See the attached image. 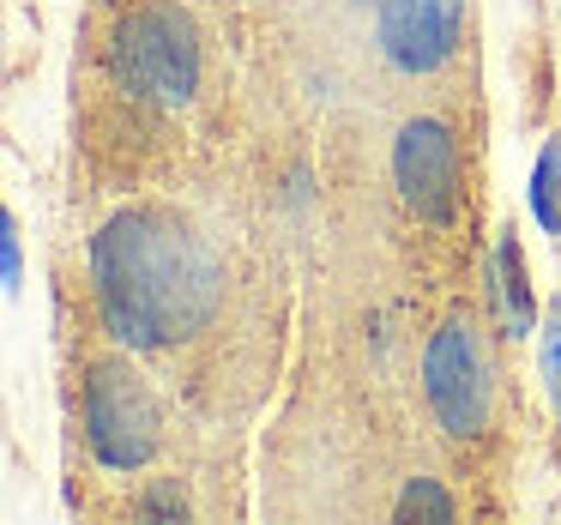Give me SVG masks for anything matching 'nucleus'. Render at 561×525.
Masks as SVG:
<instances>
[{
  "label": "nucleus",
  "mask_w": 561,
  "mask_h": 525,
  "mask_svg": "<svg viewBox=\"0 0 561 525\" xmlns=\"http://www.w3.org/2000/svg\"><path fill=\"white\" fill-rule=\"evenodd\" d=\"M115 79L134 91L139 103H158V110H182L199 85V37L194 19L170 0H151V7H134V13L115 25L110 43Z\"/></svg>",
  "instance_id": "nucleus-2"
},
{
  "label": "nucleus",
  "mask_w": 561,
  "mask_h": 525,
  "mask_svg": "<svg viewBox=\"0 0 561 525\" xmlns=\"http://www.w3.org/2000/svg\"><path fill=\"white\" fill-rule=\"evenodd\" d=\"M158 399L127 363H98L85 380V441L98 465L139 471L158 453Z\"/></svg>",
  "instance_id": "nucleus-4"
},
{
  "label": "nucleus",
  "mask_w": 561,
  "mask_h": 525,
  "mask_svg": "<svg viewBox=\"0 0 561 525\" xmlns=\"http://www.w3.org/2000/svg\"><path fill=\"white\" fill-rule=\"evenodd\" d=\"M399 513L411 520V513H428V520H453V495L440 483H428V477H416V483H404V495H399Z\"/></svg>",
  "instance_id": "nucleus-10"
},
{
  "label": "nucleus",
  "mask_w": 561,
  "mask_h": 525,
  "mask_svg": "<svg viewBox=\"0 0 561 525\" xmlns=\"http://www.w3.org/2000/svg\"><path fill=\"white\" fill-rule=\"evenodd\" d=\"M363 7H380V0H363Z\"/></svg>",
  "instance_id": "nucleus-13"
},
{
  "label": "nucleus",
  "mask_w": 561,
  "mask_h": 525,
  "mask_svg": "<svg viewBox=\"0 0 561 525\" xmlns=\"http://www.w3.org/2000/svg\"><path fill=\"white\" fill-rule=\"evenodd\" d=\"M531 218L549 236H561V134H549L531 163Z\"/></svg>",
  "instance_id": "nucleus-8"
},
{
  "label": "nucleus",
  "mask_w": 561,
  "mask_h": 525,
  "mask_svg": "<svg viewBox=\"0 0 561 525\" xmlns=\"http://www.w3.org/2000/svg\"><path fill=\"white\" fill-rule=\"evenodd\" d=\"M537 368H543V392L556 404V423H561V296L543 320V344H537Z\"/></svg>",
  "instance_id": "nucleus-9"
},
{
  "label": "nucleus",
  "mask_w": 561,
  "mask_h": 525,
  "mask_svg": "<svg viewBox=\"0 0 561 525\" xmlns=\"http://www.w3.org/2000/svg\"><path fill=\"white\" fill-rule=\"evenodd\" d=\"M423 392H428L435 423L447 429L453 441H477L489 429V411H495V375H489V356H483V339H477L471 315H447L435 332H428Z\"/></svg>",
  "instance_id": "nucleus-3"
},
{
  "label": "nucleus",
  "mask_w": 561,
  "mask_h": 525,
  "mask_svg": "<svg viewBox=\"0 0 561 525\" xmlns=\"http://www.w3.org/2000/svg\"><path fill=\"white\" fill-rule=\"evenodd\" d=\"M91 284H98V315L115 344H175L199 332L218 308L224 272L211 248L170 212H122L91 242Z\"/></svg>",
  "instance_id": "nucleus-1"
},
{
  "label": "nucleus",
  "mask_w": 561,
  "mask_h": 525,
  "mask_svg": "<svg viewBox=\"0 0 561 525\" xmlns=\"http://www.w3.org/2000/svg\"><path fill=\"white\" fill-rule=\"evenodd\" d=\"M0 272H7V296H19L25 284V254H19V218L0 212Z\"/></svg>",
  "instance_id": "nucleus-11"
},
{
  "label": "nucleus",
  "mask_w": 561,
  "mask_h": 525,
  "mask_svg": "<svg viewBox=\"0 0 561 525\" xmlns=\"http://www.w3.org/2000/svg\"><path fill=\"white\" fill-rule=\"evenodd\" d=\"M495 303H501V332L507 339H531L537 332V296L525 284V248L513 230H501L495 242Z\"/></svg>",
  "instance_id": "nucleus-7"
},
{
  "label": "nucleus",
  "mask_w": 561,
  "mask_h": 525,
  "mask_svg": "<svg viewBox=\"0 0 561 525\" xmlns=\"http://www.w3.org/2000/svg\"><path fill=\"white\" fill-rule=\"evenodd\" d=\"M392 182L428 230H447L459 218V139H453V127L435 115L404 122L392 139Z\"/></svg>",
  "instance_id": "nucleus-5"
},
{
  "label": "nucleus",
  "mask_w": 561,
  "mask_h": 525,
  "mask_svg": "<svg viewBox=\"0 0 561 525\" xmlns=\"http://www.w3.org/2000/svg\"><path fill=\"white\" fill-rule=\"evenodd\" d=\"M375 25H380V55L399 73L423 79V73H440L459 55L465 0H380Z\"/></svg>",
  "instance_id": "nucleus-6"
},
{
  "label": "nucleus",
  "mask_w": 561,
  "mask_h": 525,
  "mask_svg": "<svg viewBox=\"0 0 561 525\" xmlns=\"http://www.w3.org/2000/svg\"><path fill=\"white\" fill-rule=\"evenodd\" d=\"M146 513H187V501L175 495V489H158V495L146 501Z\"/></svg>",
  "instance_id": "nucleus-12"
}]
</instances>
